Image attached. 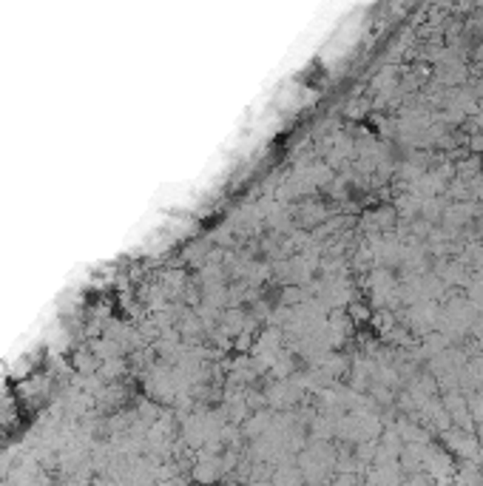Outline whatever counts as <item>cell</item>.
<instances>
[{
    "label": "cell",
    "instance_id": "6da1fadb",
    "mask_svg": "<svg viewBox=\"0 0 483 486\" xmlns=\"http://www.w3.org/2000/svg\"><path fill=\"white\" fill-rule=\"evenodd\" d=\"M409 486H429V480H426L424 475H412V480H409Z\"/></svg>",
    "mask_w": 483,
    "mask_h": 486
}]
</instances>
